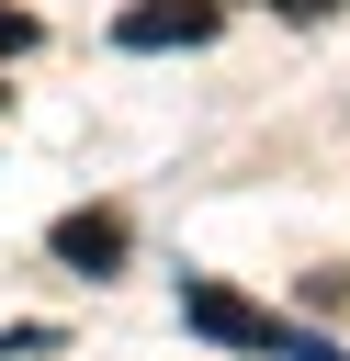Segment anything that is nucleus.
Segmentation results:
<instances>
[{"label":"nucleus","mask_w":350,"mask_h":361,"mask_svg":"<svg viewBox=\"0 0 350 361\" xmlns=\"http://www.w3.org/2000/svg\"><path fill=\"white\" fill-rule=\"evenodd\" d=\"M181 316H192L203 338H226V350H271V361H350V350H327L316 327H294V316H271V305H248V293H226V282H181Z\"/></svg>","instance_id":"nucleus-1"},{"label":"nucleus","mask_w":350,"mask_h":361,"mask_svg":"<svg viewBox=\"0 0 350 361\" xmlns=\"http://www.w3.org/2000/svg\"><path fill=\"white\" fill-rule=\"evenodd\" d=\"M113 34H124L135 56H158V45H203V34H215V0H147V11H124Z\"/></svg>","instance_id":"nucleus-2"},{"label":"nucleus","mask_w":350,"mask_h":361,"mask_svg":"<svg viewBox=\"0 0 350 361\" xmlns=\"http://www.w3.org/2000/svg\"><path fill=\"white\" fill-rule=\"evenodd\" d=\"M56 259H68V271H113V259H124V214H113V203L56 214Z\"/></svg>","instance_id":"nucleus-3"},{"label":"nucleus","mask_w":350,"mask_h":361,"mask_svg":"<svg viewBox=\"0 0 350 361\" xmlns=\"http://www.w3.org/2000/svg\"><path fill=\"white\" fill-rule=\"evenodd\" d=\"M23 45H34V11H11V0H0V56H23Z\"/></svg>","instance_id":"nucleus-4"},{"label":"nucleus","mask_w":350,"mask_h":361,"mask_svg":"<svg viewBox=\"0 0 350 361\" xmlns=\"http://www.w3.org/2000/svg\"><path fill=\"white\" fill-rule=\"evenodd\" d=\"M0 350H56V327H11V338H0Z\"/></svg>","instance_id":"nucleus-5"},{"label":"nucleus","mask_w":350,"mask_h":361,"mask_svg":"<svg viewBox=\"0 0 350 361\" xmlns=\"http://www.w3.org/2000/svg\"><path fill=\"white\" fill-rule=\"evenodd\" d=\"M271 11H294V23H327V11H339V0H271Z\"/></svg>","instance_id":"nucleus-6"}]
</instances>
